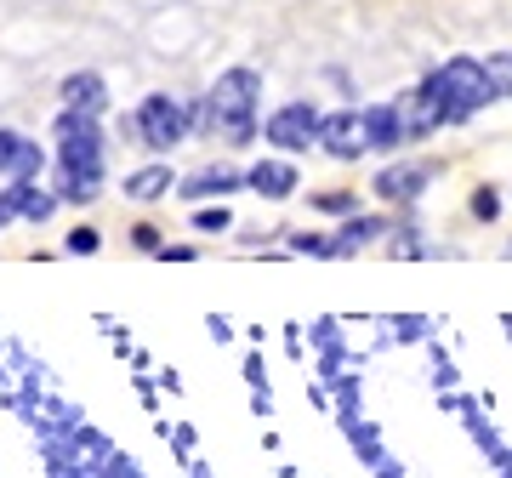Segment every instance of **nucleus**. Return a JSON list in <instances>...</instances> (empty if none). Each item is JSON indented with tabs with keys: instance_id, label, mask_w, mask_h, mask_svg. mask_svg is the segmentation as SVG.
<instances>
[{
	"instance_id": "0eeeda50",
	"label": "nucleus",
	"mask_w": 512,
	"mask_h": 478,
	"mask_svg": "<svg viewBox=\"0 0 512 478\" xmlns=\"http://www.w3.org/2000/svg\"><path fill=\"white\" fill-rule=\"evenodd\" d=\"M40 166H46V148H40L35 137H23V131L0 126V177H12V183H35Z\"/></svg>"
},
{
	"instance_id": "7ed1b4c3",
	"label": "nucleus",
	"mask_w": 512,
	"mask_h": 478,
	"mask_svg": "<svg viewBox=\"0 0 512 478\" xmlns=\"http://www.w3.org/2000/svg\"><path fill=\"white\" fill-rule=\"evenodd\" d=\"M57 171L103 183V126H97V114H74V109L57 114Z\"/></svg>"
},
{
	"instance_id": "f3484780",
	"label": "nucleus",
	"mask_w": 512,
	"mask_h": 478,
	"mask_svg": "<svg viewBox=\"0 0 512 478\" xmlns=\"http://www.w3.org/2000/svg\"><path fill=\"white\" fill-rule=\"evenodd\" d=\"M313 205H319V211H330V217H359V200H353V194H342V188L313 194Z\"/></svg>"
},
{
	"instance_id": "dca6fc26",
	"label": "nucleus",
	"mask_w": 512,
	"mask_h": 478,
	"mask_svg": "<svg viewBox=\"0 0 512 478\" xmlns=\"http://www.w3.org/2000/svg\"><path fill=\"white\" fill-rule=\"evenodd\" d=\"M484 74H490L495 97H512V52H490L484 57Z\"/></svg>"
},
{
	"instance_id": "2eb2a0df",
	"label": "nucleus",
	"mask_w": 512,
	"mask_h": 478,
	"mask_svg": "<svg viewBox=\"0 0 512 478\" xmlns=\"http://www.w3.org/2000/svg\"><path fill=\"white\" fill-rule=\"evenodd\" d=\"M97 177H74V171H57V200H69V205H86L97 200Z\"/></svg>"
},
{
	"instance_id": "f8f14e48",
	"label": "nucleus",
	"mask_w": 512,
	"mask_h": 478,
	"mask_svg": "<svg viewBox=\"0 0 512 478\" xmlns=\"http://www.w3.org/2000/svg\"><path fill=\"white\" fill-rule=\"evenodd\" d=\"M63 109H74V114H103L109 109V86L97 80V74H69L63 80Z\"/></svg>"
},
{
	"instance_id": "6ab92c4d",
	"label": "nucleus",
	"mask_w": 512,
	"mask_h": 478,
	"mask_svg": "<svg viewBox=\"0 0 512 478\" xmlns=\"http://www.w3.org/2000/svg\"><path fill=\"white\" fill-rule=\"evenodd\" d=\"M473 217H478V222H495V217H501V200H495V188H478V194H473Z\"/></svg>"
},
{
	"instance_id": "6e6552de",
	"label": "nucleus",
	"mask_w": 512,
	"mask_h": 478,
	"mask_svg": "<svg viewBox=\"0 0 512 478\" xmlns=\"http://www.w3.org/2000/svg\"><path fill=\"white\" fill-rule=\"evenodd\" d=\"M365 131H370V154H399L404 143H416L399 103H370V109H365Z\"/></svg>"
},
{
	"instance_id": "f03ea898",
	"label": "nucleus",
	"mask_w": 512,
	"mask_h": 478,
	"mask_svg": "<svg viewBox=\"0 0 512 478\" xmlns=\"http://www.w3.org/2000/svg\"><path fill=\"white\" fill-rule=\"evenodd\" d=\"M205 109H211V131H222L228 143H251L256 137V109H262V74L256 69L217 74Z\"/></svg>"
},
{
	"instance_id": "39448f33",
	"label": "nucleus",
	"mask_w": 512,
	"mask_h": 478,
	"mask_svg": "<svg viewBox=\"0 0 512 478\" xmlns=\"http://www.w3.org/2000/svg\"><path fill=\"white\" fill-rule=\"evenodd\" d=\"M319 126H325V114L313 109V103H285V109L268 114L262 137H268L279 154H308V148H319Z\"/></svg>"
},
{
	"instance_id": "ddd939ff",
	"label": "nucleus",
	"mask_w": 512,
	"mask_h": 478,
	"mask_svg": "<svg viewBox=\"0 0 512 478\" xmlns=\"http://www.w3.org/2000/svg\"><path fill=\"white\" fill-rule=\"evenodd\" d=\"M376 234H387V222H382V217H348L330 239H336V257H353V251H365Z\"/></svg>"
},
{
	"instance_id": "9b49d317",
	"label": "nucleus",
	"mask_w": 512,
	"mask_h": 478,
	"mask_svg": "<svg viewBox=\"0 0 512 478\" xmlns=\"http://www.w3.org/2000/svg\"><path fill=\"white\" fill-rule=\"evenodd\" d=\"M234 188H245V171L205 166V171H194V177L183 183V200H222V194H234Z\"/></svg>"
},
{
	"instance_id": "20e7f679",
	"label": "nucleus",
	"mask_w": 512,
	"mask_h": 478,
	"mask_svg": "<svg viewBox=\"0 0 512 478\" xmlns=\"http://www.w3.org/2000/svg\"><path fill=\"white\" fill-rule=\"evenodd\" d=\"M131 131H137L154 154H165V148H177L188 131H194V114H188V103H177L171 92H154V97H143V103H137Z\"/></svg>"
},
{
	"instance_id": "423d86ee",
	"label": "nucleus",
	"mask_w": 512,
	"mask_h": 478,
	"mask_svg": "<svg viewBox=\"0 0 512 478\" xmlns=\"http://www.w3.org/2000/svg\"><path fill=\"white\" fill-rule=\"evenodd\" d=\"M319 148H325L330 160H359V154H370L365 109H336V114H325V126H319Z\"/></svg>"
},
{
	"instance_id": "1a4fd4ad",
	"label": "nucleus",
	"mask_w": 512,
	"mask_h": 478,
	"mask_svg": "<svg viewBox=\"0 0 512 478\" xmlns=\"http://www.w3.org/2000/svg\"><path fill=\"white\" fill-rule=\"evenodd\" d=\"M427 183H433V166H427V160H399V166H387L382 177H376V194H382L387 205H416Z\"/></svg>"
},
{
	"instance_id": "4468645a",
	"label": "nucleus",
	"mask_w": 512,
	"mask_h": 478,
	"mask_svg": "<svg viewBox=\"0 0 512 478\" xmlns=\"http://www.w3.org/2000/svg\"><path fill=\"white\" fill-rule=\"evenodd\" d=\"M126 194H131V200H160V194H171V166L131 171V177H126Z\"/></svg>"
},
{
	"instance_id": "a211bd4d",
	"label": "nucleus",
	"mask_w": 512,
	"mask_h": 478,
	"mask_svg": "<svg viewBox=\"0 0 512 478\" xmlns=\"http://www.w3.org/2000/svg\"><path fill=\"white\" fill-rule=\"evenodd\" d=\"M194 228H200V234H222V228H228V211H222V205H205V211H194Z\"/></svg>"
},
{
	"instance_id": "412c9836",
	"label": "nucleus",
	"mask_w": 512,
	"mask_h": 478,
	"mask_svg": "<svg viewBox=\"0 0 512 478\" xmlns=\"http://www.w3.org/2000/svg\"><path fill=\"white\" fill-rule=\"evenodd\" d=\"M0 222H6V217H0Z\"/></svg>"
},
{
	"instance_id": "9d476101",
	"label": "nucleus",
	"mask_w": 512,
	"mask_h": 478,
	"mask_svg": "<svg viewBox=\"0 0 512 478\" xmlns=\"http://www.w3.org/2000/svg\"><path fill=\"white\" fill-rule=\"evenodd\" d=\"M296 183H302V177H296L291 160H256V166L245 171V188H256L262 200H291Z\"/></svg>"
},
{
	"instance_id": "f257e3e1",
	"label": "nucleus",
	"mask_w": 512,
	"mask_h": 478,
	"mask_svg": "<svg viewBox=\"0 0 512 478\" xmlns=\"http://www.w3.org/2000/svg\"><path fill=\"white\" fill-rule=\"evenodd\" d=\"M421 86L439 97V109L450 126H467L484 103H495V86L484 74V57H444L433 74H421Z\"/></svg>"
},
{
	"instance_id": "aec40b11",
	"label": "nucleus",
	"mask_w": 512,
	"mask_h": 478,
	"mask_svg": "<svg viewBox=\"0 0 512 478\" xmlns=\"http://www.w3.org/2000/svg\"><path fill=\"white\" fill-rule=\"evenodd\" d=\"M69 251H97V228H74V234H69Z\"/></svg>"
}]
</instances>
